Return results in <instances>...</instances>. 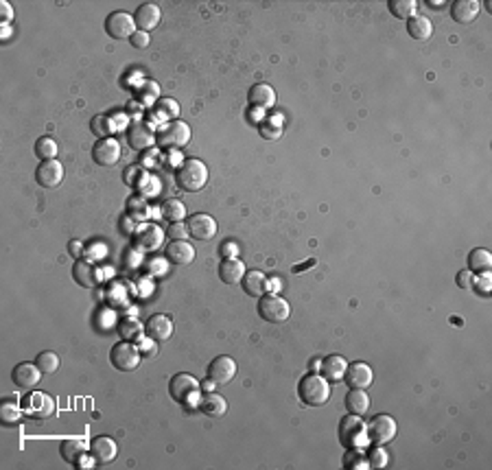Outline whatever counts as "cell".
<instances>
[{
    "label": "cell",
    "mask_w": 492,
    "mask_h": 470,
    "mask_svg": "<svg viewBox=\"0 0 492 470\" xmlns=\"http://www.w3.org/2000/svg\"><path fill=\"white\" fill-rule=\"evenodd\" d=\"M167 259L177 267L190 265L192 261H195V248H192L186 238L171 241V243L167 245Z\"/></svg>",
    "instance_id": "22"
},
{
    "label": "cell",
    "mask_w": 492,
    "mask_h": 470,
    "mask_svg": "<svg viewBox=\"0 0 492 470\" xmlns=\"http://www.w3.org/2000/svg\"><path fill=\"white\" fill-rule=\"evenodd\" d=\"M234 376H236V361L228 355L213 359V363L208 366V378L215 385H228Z\"/></svg>",
    "instance_id": "16"
},
{
    "label": "cell",
    "mask_w": 492,
    "mask_h": 470,
    "mask_svg": "<svg viewBox=\"0 0 492 470\" xmlns=\"http://www.w3.org/2000/svg\"><path fill=\"white\" fill-rule=\"evenodd\" d=\"M42 374H44V372L38 368V363L24 361V363H18V366L13 368L11 381L16 383L20 389H33V387H38V383L42 381Z\"/></svg>",
    "instance_id": "18"
},
{
    "label": "cell",
    "mask_w": 492,
    "mask_h": 470,
    "mask_svg": "<svg viewBox=\"0 0 492 470\" xmlns=\"http://www.w3.org/2000/svg\"><path fill=\"white\" fill-rule=\"evenodd\" d=\"M151 215V208H149V202L142 195H133L127 200V217L133 219L136 223H145Z\"/></svg>",
    "instance_id": "34"
},
{
    "label": "cell",
    "mask_w": 492,
    "mask_h": 470,
    "mask_svg": "<svg viewBox=\"0 0 492 470\" xmlns=\"http://www.w3.org/2000/svg\"><path fill=\"white\" fill-rule=\"evenodd\" d=\"M147 179V173H145V169L140 164H131V166H127L125 169V173H123V181L127 186H131V188H138V186H142V181Z\"/></svg>",
    "instance_id": "42"
},
{
    "label": "cell",
    "mask_w": 492,
    "mask_h": 470,
    "mask_svg": "<svg viewBox=\"0 0 492 470\" xmlns=\"http://www.w3.org/2000/svg\"><path fill=\"white\" fill-rule=\"evenodd\" d=\"M129 44L136 51H142V49H147L149 47V33H145V31H136L133 33L131 38H129Z\"/></svg>",
    "instance_id": "49"
},
{
    "label": "cell",
    "mask_w": 492,
    "mask_h": 470,
    "mask_svg": "<svg viewBox=\"0 0 492 470\" xmlns=\"http://www.w3.org/2000/svg\"><path fill=\"white\" fill-rule=\"evenodd\" d=\"M186 227H188V236H192L195 241H211L217 234V219H213L206 212H197L186 219Z\"/></svg>",
    "instance_id": "14"
},
{
    "label": "cell",
    "mask_w": 492,
    "mask_h": 470,
    "mask_svg": "<svg viewBox=\"0 0 492 470\" xmlns=\"http://www.w3.org/2000/svg\"><path fill=\"white\" fill-rule=\"evenodd\" d=\"M368 431V439L372 444H377V446H385V444H390L392 439L396 437V420L392 416H387V414H381V416H375L370 420V424L366 427Z\"/></svg>",
    "instance_id": "8"
},
{
    "label": "cell",
    "mask_w": 492,
    "mask_h": 470,
    "mask_svg": "<svg viewBox=\"0 0 492 470\" xmlns=\"http://www.w3.org/2000/svg\"><path fill=\"white\" fill-rule=\"evenodd\" d=\"M259 315L267 324H282L289 320L291 307L285 298L276 293H265L263 298H259Z\"/></svg>",
    "instance_id": "6"
},
{
    "label": "cell",
    "mask_w": 492,
    "mask_h": 470,
    "mask_svg": "<svg viewBox=\"0 0 492 470\" xmlns=\"http://www.w3.org/2000/svg\"><path fill=\"white\" fill-rule=\"evenodd\" d=\"M0 16H3L5 24H9V22L13 20V9H11V5L7 3V0H3V3H0Z\"/></svg>",
    "instance_id": "51"
},
{
    "label": "cell",
    "mask_w": 492,
    "mask_h": 470,
    "mask_svg": "<svg viewBox=\"0 0 492 470\" xmlns=\"http://www.w3.org/2000/svg\"><path fill=\"white\" fill-rule=\"evenodd\" d=\"M190 127L184 120H169L167 125H162L160 129H156V145L160 149H169V151H177L184 149L190 143Z\"/></svg>",
    "instance_id": "3"
},
{
    "label": "cell",
    "mask_w": 492,
    "mask_h": 470,
    "mask_svg": "<svg viewBox=\"0 0 492 470\" xmlns=\"http://www.w3.org/2000/svg\"><path fill=\"white\" fill-rule=\"evenodd\" d=\"M475 284L479 286V291H482L484 295H488V293H490V271H488V274H479V276H477Z\"/></svg>",
    "instance_id": "50"
},
{
    "label": "cell",
    "mask_w": 492,
    "mask_h": 470,
    "mask_svg": "<svg viewBox=\"0 0 492 470\" xmlns=\"http://www.w3.org/2000/svg\"><path fill=\"white\" fill-rule=\"evenodd\" d=\"M35 363H38V368L44 372V374H55L57 372V368H59V357L55 355V352H40L38 355V359H35Z\"/></svg>",
    "instance_id": "43"
},
{
    "label": "cell",
    "mask_w": 492,
    "mask_h": 470,
    "mask_svg": "<svg viewBox=\"0 0 492 470\" xmlns=\"http://www.w3.org/2000/svg\"><path fill=\"white\" fill-rule=\"evenodd\" d=\"M346 368H348V361L339 355H331L322 361V368H320V374L326 378L328 383H339L344 381L346 376Z\"/></svg>",
    "instance_id": "26"
},
{
    "label": "cell",
    "mask_w": 492,
    "mask_h": 470,
    "mask_svg": "<svg viewBox=\"0 0 492 470\" xmlns=\"http://www.w3.org/2000/svg\"><path fill=\"white\" fill-rule=\"evenodd\" d=\"M162 217L169 223H177L186 219V206L180 200H169L162 204Z\"/></svg>",
    "instance_id": "40"
},
{
    "label": "cell",
    "mask_w": 492,
    "mask_h": 470,
    "mask_svg": "<svg viewBox=\"0 0 492 470\" xmlns=\"http://www.w3.org/2000/svg\"><path fill=\"white\" fill-rule=\"evenodd\" d=\"M90 131L97 136V138H110V136L114 133V123H112V118L108 114H97L92 116L90 120Z\"/></svg>",
    "instance_id": "39"
},
{
    "label": "cell",
    "mask_w": 492,
    "mask_h": 470,
    "mask_svg": "<svg viewBox=\"0 0 492 470\" xmlns=\"http://www.w3.org/2000/svg\"><path fill=\"white\" fill-rule=\"evenodd\" d=\"M202 412L206 414V416H211V418H221L223 414L228 412V403H226V398L223 396H219V394H215V391H208L206 396L202 398Z\"/></svg>",
    "instance_id": "32"
},
{
    "label": "cell",
    "mask_w": 492,
    "mask_h": 470,
    "mask_svg": "<svg viewBox=\"0 0 492 470\" xmlns=\"http://www.w3.org/2000/svg\"><path fill=\"white\" fill-rule=\"evenodd\" d=\"M20 407L24 416L33 418V420H49L51 416H55V400L53 396H49L47 391H28L22 396Z\"/></svg>",
    "instance_id": "5"
},
{
    "label": "cell",
    "mask_w": 492,
    "mask_h": 470,
    "mask_svg": "<svg viewBox=\"0 0 492 470\" xmlns=\"http://www.w3.org/2000/svg\"><path fill=\"white\" fill-rule=\"evenodd\" d=\"M138 350H140V355H142V359H147V357H156V352H158V341H154L151 337H142L140 341H138Z\"/></svg>",
    "instance_id": "46"
},
{
    "label": "cell",
    "mask_w": 492,
    "mask_h": 470,
    "mask_svg": "<svg viewBox=\"0 0 492 470\" xmlns=\"http://www.w3.org/2000/svg\"><path fill=\"white\" fill-rule=\"evenodd\" d=\"M297 396L309 407H322L331 398V383L320 372H309L297 383Z\"/></svg>",
    "instance_id": "2"
},
{
    "label": "cell",
    "mask_w": 492,
    "mask_h": 470,
    "mask_svg": "<svg viewBox=\"0 0 492 470\" xmlns=\"http://www.w3.org/2000/svg\"><path fill=\"white\" fill-rule=\"evenodd\" d=\"M68 250H70L72 256H79V254H81V243H79V241H70Z\"/></svg>",
    "instance_id": "53"
},
{
    "label": "cell",
    "mask_w": 492,
    "mask_h": 470,
    "mask_svg": "<svg viewBox=\"0 0 492 470\" xmlns=\"http://www.w3.org/2000/svg\"><path fill=\"white\" fill-rule=\"evenodd\" d=\"M455 280H457V286H459V289H466V291H470L473 286H475V280H477V276L473 274L470 269H464V271H459Z\"/></svg>",
    "instance_id": "47"
},
{
    "label": "cell",
    "mask_w": 492,
    "mask_h": 470,
    "mask_svg": "<svg viewBox=\"0 0 492 470\" xmlns=\"http://www.w3.org/2000/svg\"><path fill=\"white\" fill-rule=\"evenodd\" d=\"M59 453H62L64 462L77 466L79 460L88 453V444H83L81 439H64V442L59 444Z\"/></svg>",
    "instance_id": "33"
},
{
    "label": "cell",
    "mask_w": 492,
    "mask_h": 470,
    "mask_svg": "<svg viewBox=\"0 0 492 470\" xmlns=\"http://www.w3.org/2000/svg\"><path fill=\"white\" fill-rule=\"evenodd\" d=\"M22 416H24V412H22V407L18 403L7 400V403L0 405V420H3L5 427H16Z\"/></svg>",
    "instance_id": "38"
},
{
    "label": "cell",
    "mask_w": 492,
    "mask_h": 470,
    "mask_svg": "<svg viewBox=\"0 0 492 470\" xmlns=\"http://www.w3.org/2000/svg\"><path fill=\"white\" fill-rule=\"evenodd\" d=\"M344 381L348 383L350 389H368L372 385V381H375V372H372V368L368 366V363L352 361V363H348V368H346Z\"/></svg>",
    "instance_id": "17"
},
{
    "label": "cell",
    "mask_w": 492,
    "mask_h": 470,
    "mask_svg": "<svg viewBox=\"0 0 492 470\" xmlns=\"http://www.w3.org/2000/svg\"><path fill=\"white\" fill-rule=\"evenodd\" d=\"M35 181L42 188H57L64 181V166L59 160H42L35 169Z\"/></svg>",
    "instance_id": "12"
},
{
    "label": "cell",
    "mask_w": 492,
    "mask_h": 470,
    "mask_svg": "<svg viewBox=\"0 0 492 470\" xmlns=\"http://www.w3.org/2000/svg\"><path fill=\"white\" fill-rule=\"evenodd\" d=\"M344 468H346V470H366V468H370V464H368V460L363 457L361 451L348 448L346 455H344Z\"/></svg>",
    "instance_id": "41"
},
{
    "label": "cell",
    "mask_w": 492,
    "mask_h": 470,
    "mask_svg": "<svg viewBox=\"0 0 492 470\" xmlns=\"http://www.w3.org/2000/svg\"><path fill=\"white\" fill-rule=\"evenodd\" d=\"M407 33H409L413 40L427 42L431 35H434V24H431V20H429L427 16H418V13H416L413 18L407 20Z\"/></svg>",
    "instance_id": "29"
},
{
    "label": "cell",
    "mask_w": 492,
    "mask_h": 470,
    "mask_svg": "<svg viewBox=\"0 0 492 470\" xmlns=\"http://www.w3.org/2000/svg\"><path fill=\"white\" fill-rule=\"evenodd\" d=\"M208 166L197 158H188L175 169V184L184 193H199L208 184Z\"/></svg>",
    "instance_id": "1"
},
{
    "label": "cell",
    "mask_w": 492,
    "mask_h": 470,
    "mask_svg": "<svg viewBox=\"0 0 492 470\" xmlns=\"http://www.w3.org/2000/svg\"><path fill=\"white\" fill-rule=\"evenodd\" d=\"M160 20H162V11H160V7L156 3H142L136 9V13H133V22H136V29H138V31H145V33L154 31V29L160 24Z\"/></svg>",
    "instance_id": "21"
},
{
    "label": "cell",
    "mask_w": 492,
    "mask_h": 470,
    "mask_svg": "<svg viewBox=\"0 0 492 470\" xmlns=\"http://www.w3.org/2000/svg\"><path fill=\"white\" fill-rule=\"evenodd\" d=\"M387 462H390V455H387V451H385L383 446H377V444H375V448H370V453H368V464H370V468H385Z\"/></svg>",
    "instance_id": "45"
},
{
    "label": "cell",
    "mask_w": 492,
    "mask_h": 470,
    "mask_svg": "<svg viewBox=\"0 0 492 470\" xmlns=\"http://www.w3.org/2000/svg\"><path fill=\"white\" fill-rule=\"evenodd\" d=\"M241 284H243V291L249 298H263L267 291H270V278H267L263 271H259V269L245 271Z\"/></svg>",
    "instance_id": "25"
},
{
    "label": "cell",
    "mask_w": 492,
    "mask_h": 470,
    "mask_svg": "<svg viewBox=\"0 0 492 470\" xmlns=\"http://www.w3.org/2000/svg\"><path fill=\"white\" fill-rule=\"evenodd\" d=\"M156 110H160V114H164L171 120H177V116H180V105H177V101H173L169 97H160L156 101Z\"/></svg>",
    "instance_id": "44"
},
{
    "label": "cell",
    "mask_w": 492,
    "mask_h": 470,
    "mask_svg": "<svg viewBox=\"0 0 492 470\" xmlns=\"http://www.w3.org/2000/svg\"><path fill=\"white\" fill-rule=\"evenodd\" d=\"M127 143L131 149H136V151H145L147 149H151L156 145V129L151 123H142V120H138V123H133L129 125L127 129Z\"/></svg>",
    "instance_id": "13"
},
{
    "label": "cell",
    "mask_w": 492,
    "mask_h": 470,
    "mask_svg": "<svg viewBox=\"0 0 492 470\" xmlns=\"http://www.w3.org/2000/svg\"><path fill=\"white\" fill-rule=\"evenodd\" d=\"M142 361V355L136 343L131 341H118L110 350V363L118 372H133Z\"/></svg>",
    "instance_id": "7"
},
{
    "label": "cell",
    "mask_w": 492,
    "mask_h": 470,
    "mask_svg": "<svg viewBox=\"0 0 492 470\" xmlns=\"http://www.w3.org/2000/svg\"><path fill=\"white\" fill-rule=\"evenodd\" d=\"M133 238L142 252H158L164 243V232L154 223H142Z\"/></svg>",
    "instance_id": "20"
},
{
    "label": "cell",
    "mask_w": 492,
    "mask_h": 470,
    "mask_svg": "<svg viewBox=\"0 0 492 470\" xmlns=\"http://www.w3.org/2000/svg\"><path fill=\"white\" fill-rule=\"evenodd\" d=\"M35 156L40 160H57V154H59V145L57 140H53L51 136H42V138L35 140Z\"/></svg>",
    "instance_id": "37"
},
{
    "label": "cell",
    "mask_w": 492,
    "mask_h": 470,
    "mask_svg": "<svg viewBox=\"0 0 492 470\" xmlns=\"http://www.w3.org/2000/svg\"><path fill=\"white\" fill-rule=\"evenodd\" d=\"M167 234H169L173 241H180V238H186V236H188V227H186L184 221H177V223H171V225H169Z\"/></svg>",
    "instance_id": "48"
},
{
    "label": "cell",
    "mask_w": 492,
    "mask_h": 470,
    "mask_svg": "<svg viewBox=\"0 0 492 470\" xmlns=\"http://www.w3.org/2000/svg\"><path fill=\"white\" fill-rule=\"evenodd\" d=\"M72 278L83 289H95L99 284V271L90 261H74L72 263Z\"/></svg>",
    "instance_id": "23"
},
{
    "label": "cell",
    "mask_w": 492,
    "mask_h": 470,
    "mask_svg": "<svg viewBox=\"0 0 492 470\" xmlns=\"http://www.w3.org/2000/svg\"><path fill=\"white\" fill-rule=\"evenodd\" d=\"M136 22H133V16H129L127 11H112L106 18V33L112 40H129L133 33H136Z\"/></svg>",
    "instance_id": "10"
},
{
    "label": "cell",
    "mask_w": 492,
    "mask_h": 470,
    "mask_svg": "<svg viewBox=\"0 0 492 470\" xmlns=\"http://www.w3.org/2000/svg\"><path fill=\"white\" fill-rule=\"evenodd\" d=\"M339 439H341V444H344L346 448H356V451H361V448H366L370 444L366 424L361 422V416L348 414V416L341 418V422H339Z\"/></svg>",
    "instance_id": "4"
},
{
    "label": "cell",
    "mask_w": 492,
    "mask_h": 470,
    "mask_svg": "<svg viewBox=\"0 0 492 470\" xmlns=\"http://www.w3.org/2000/svg\"><path fill=\"white\" fill-rule=\"evenodd\" d=\"M118 335L123 337V341L138 343L145 337V326L136 320H123L118 324Z\"/></svg>",
    "instance_id": "36"
},
{
    "label": "cell",
    "mask_w": 492,
    "mask_h": 470,
    "mask_svg": "<svg viewBox=\"0 0 492 470\" xmlns=\"http://www.w3.org/2000/svg\"><path fill=\"white\" fill-rule=\"evenodd\" d=\"M482 11V5L477 0H455L451 5V16L457 24H473Z\"/></svg>",
    "instance_id": "24"
},
{
    "label": "cell",
    "mask_w": 492,
    "mask_h": 470,
    "mask_svg": "<svg viewBox=\"0 0 492 470\" xmlns=\"http://www.w3.org/2000/svg\"><path fill=\"white\" fill-rule=\"evenodd\" d=\"M282 133V129L280 127H272V125H265V127H261V136L263 138H278V136Z\"/></svg>",
    "instance_id": "52"
},
{
    "label": "cell",
    "mask_w": 492,
    "mask_h": 470,
    "mask_svg": "<svg viewBox=\"0 0 492 470\" xmlns=\"http://www.w3.org/2000/svg\"><path fill=\"white\" fill-rule=\"evenodd\" d=\"M169 394H171V398L175 403H180V405H188L192 398H197V394H199V381L195 376H190L186 372H180V374H175L171 378V383H169Z\"/></svg>",
    "instance_id": "9"
},
{
    "label": "cell",
    "mask_w": 492,
    "mask_h": 470,
    "mask_svg": "<svg viewBox=\"0 0 492 470\" xmlns=\"http://www.w3.org/2000/svg\"><path fill=\"white\" fill-rule=\"evenodd\" d=\"M145 335L151 337L158 343L169 341L173 337V322H171V317L169 315H162V313L151 315L147 320V324H145Z\"/></svg>",
    "instance_id": "19"
},
{
    "label": "cell",
    "mask_w": 492,
    "mask_h": 470,
    "mask_svg": "<svg viewBox=\"0 0 492 470\" xmlns=\"http://www.w3.org/2000/svg\"><path fill=\"white\" fill-rule=\"evenodd\" d=\"M468 269L473 271L475 276L479 274H488L492 269V254L484 248H477L468 254Z\"/></svg>",
    "instance_id": "31"
},
{
    "label": "cell",
    "mask_w": 492,
    "mask_h": 470,
    "mask_svg": "<svg viewBox=\"0 0 492 470\" xmlns=\"http://www.w3.org/2000/svg\"><path fill=\"white\" fill-rule=\"evenodd\" d=\"M245 265H243V261H238V259H223L221 263H219V278H221V282L223 284H238L243 280V276H245Z\"/></svg>",
    "instance_id": "28"
},
{
    "label": "cell",
    "mask_w": 492,
    "mask_h": 470,
    "mask_svg": "<svg viewBox=\"0 0 492 470\" xmlns=\"http://www.w3.org/2000/svg\"><path fill=\"white\" fill-rule=\"evenodd\" d=\"M247 99L259 110H272L276 105V90L270 83H254L249 88Z\"/></svg>",
    "instance_id": "27"
},
{
    "label": "cell",
    "mask_w": 492,
    "mask_h": 470,
    "mask_svg": "<svg viewBox=\"0 0 492 470\" xmlns=\"http://www.w3.org/2000/svg\"><path fill=\"white\" fill-rule=\"evenodd\" d=\"M346 409L354 416H366L370 412V396L366 389H350L346 394Z\"/></svg>",
    "instance_id": "30"
},
{
    "label": "cell",
    "mask_w": 492,
    "mask_h": 470,
    "mask_svg": "<svg viewBox=\"0 0 492 470\" xmlns=\"http://www.w3.org/2000/svg\"><path fill=\"white\" fill-rule=\"evenodd\" d=\"M387 7H390L392 16L398 20H409L416 16V11H418V3H416V0H390Z\"/></svg>",
    "instance_id": "35"
},
{
    "label": "cell",
    "mask_w": 492,
    "mask_h": 470,
    "mask_svg": "<svg viewBox=\"0 0 492 470\" xmlns=\"http://www.w3.org/2000/svg\"><path fill=\"white\" fill-rule=\"evenodd\" d=\"M88 453L92 455L97 460V466H108L116 460L118 455V446L112 437L108 435H97L90 439V444H88Z\"/></svg>",
    "instance_id": "15"
},
{
    "label": "cell",
    "mask_w": 492,
    "mask_h": 470,
    "mask_svg": "<svg viewBox=\"0 0 492 470\" xmlns=\"http://www.w3.org/2000/svg\"><path fill=\"white\" fill-rule=\"evenodd\" d=\"M123 156V149H121V143H118L116 138H101L95 143L92 147V160L99 164V166H114L118 164V160H121Z\"/></svg>",
    "instance_id": "11"
}]
</instances>
